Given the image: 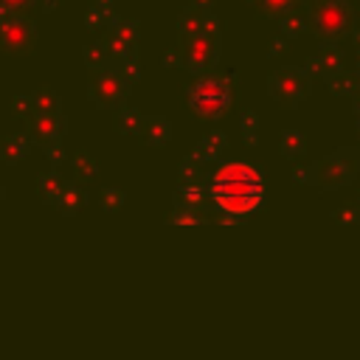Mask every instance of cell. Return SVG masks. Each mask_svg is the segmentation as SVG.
Returning <instances> with one entry per match:
<instances>
[{"label": "cell", "mask_w": 360, "mask_h": 360, "mask_svg": "<svg viewBox=\"0 0 360 360\" xmlns=\"http://www.w3.org/2000/svg\"><path fill=\"white\" fill-rule=\"evenodd\" d=\"M34 107H37V115H56V112H62V101H59V96L51 87H39L34 93Z\"/></svg>", "instance_id": "cell-13"}, {"label": "cell", "mask_w": 360, "mask_h": 360, "mask_svg": "<svg viewBox=\"0 0 360 360\" xmlns=\"http://www.w3.org/2000/svg\"><path fill=\"white\" fill-rule=\"evenodd\" d=\"M110 3H112V0H110Z\"/></svg>", "instance_id": "cell-23"}, {"label": "cell", "mask_w": 360, "mask_h": 360, "mask_svg": "<svg viewBox=\"0 0 360 360\" xmlns=\"http://www.w3.org/2000/svg\"><path fill=\"white\" fill-rule=\"evenodd\" d=\"M82 205H84V191L79 188V183H65L56 208H59L62 214H76Z\"/></svg>", "instance_id": "cell-12"}, {"label": "cell", "mask_w": 360, "mask_h": 360, "mask_svg": "<svg viewBox=\"0 0 360 360\" xmlns=\"http://www.w3.org/2000/svg\"><path fill=\"white\" fill-rule=\"evenodd\" d=\"M84 62H87V68H90V70L107 68V65H110V56H107V48H104V42L87 45V48H84Z\"/></svg>", "instance_id": "cell-15"}, {"label": "cell", "mask_w": 360, "mask_h": 360, "mask_svg": "<svg viewBox=\"0 0 360 360\" xmlns=\"http://www.w3.org/2000/svg\"><path fill=\"white\" fill-rule=\"evenodd\" d=\"M104 48H107L110 62L132 59V56H135V48H138V25H135L132 20H115V22L107 28Z\"/></svg>", "instance_id": "cell-6"}, {"label": "cell", "mask_w": 360, "mask_h": 360, "mask_svg": "<svg viewBox=\"0 0 360 360\" xmlns=\"http://www.w3.org/2000/svg\"><path fill=\"white\" fill-rule=\"evenodd\" d=\"M62 129H65L62 112H56V115H34V118H31V141H34L37 146H42V149L59 143Z\"/></svg>", "instance_id": "cell-7"}, {"label": "cell", "mask_w": 360, "mask_h": 360, "mask_svg": "<svg viewBox=\"0 0 360 360\" xmlns=\"http://www.w3.org/2000/svg\"><path fill=\"white\" fill-rule=\"evenodd\" d=\"M28 155V138L25 135H8L6 141H0V160L14 166Z\"/></svg>", "instance_id": "cell-10"}, {"label": "cell", "mask_w": 360, "mask_h": 360, "mask_svg": "<svg viewBox=\"0 0 360 360\" xmlns=\"http://www.w3.org/2000/svg\"><path fill=\"white\" fill-rule=\"evenodd\" d=\"M141 115L135 112V110H129V107H121L118 110V129L124 132V135H135V132H141Z\"/></svg>", "instance_id": "cell-16"}, {"label": "cell", "mask_w": 360, "mask_h": 360, "mask_svg": "<svg viewBox=\"0 0 360 360\" xmlns=\"http://www.w3.org/2000/svg\"><path fill=\"white\" fill-rule=\"evenodd\" d=\"M76 169H79V177H84L87 172L93 174V169H96V166L90 163V158H87V155H76Z\"/></svg>", "instance_id": "cell-21"}, {"label": "cell", "mask_w": 360, "mask_h": 360, "mask_svg": "<svg viewBox=\"0 0 360 360\" xmlns=\"http://www.w3.org/2000/svg\"><path fill=\"white\" fill-rule=\"evenodd\" d=\"M34 0H0V17L3 14H20L22 8H28Z\"/></svg>", "instance_id": "cell-20"}, {"label": "cell", "mask_w": 360, "mask_h": 360, "mask_svg": "<svg viewBox=\"0 0 360 360\" xmlns=\"http://www.w3.org/2000/svg\"><path fill=\"white\" fill-rule=\"evenodd\" d=\"M121 202H124V191L121 188H104L101 191V208L104 211H115V208H121Z\"/></svg>", "instance_id": "cell-18"}, {"label": "cell", "mask_w": 360, "mask_h": 360, "mask_svg": "<svg viewBox=\"0 0 360 360\" xmlns=\"http://www.w3.org/2000/svg\"><path fill=\"white\" fill-rule=\"evenodd\" d=\"M129 87L132 84L118 73V68H98V70H90L87 96L101 110H121Z\"/></svg>", "instance_id": "cell-2"}, {"label": "cell", "mask_w": 360, "mask_h": 360, "mask_svg": "<svg viewBox=\"0 0 360 360\" xmlns=\"http://www.w3.org/2000/svg\"><path fill=\"white\" fill-rule=\"evenodd\" d=\"M214 20L202 6H188L180 11V37H194V34H214Z\"/></svg>", "instance_id": "cell-8"}, {"label": "cell", "mask_w": 360, "mask_h": 360, "mask_svg": "<svg viewBox=\"0 0 360 360\" xmlns=\"http://www.w3.org/2000/svg\"><path fill=\"white\" fill-rule=\"evenodd\" d=\"M0 197H3V186H0Z\"/></svg>", "instance_id": "cell-22"}, {"label": "cell", "mask_w": 360, "mask_h": 360, "mask_svg": "<svg viewBox=\"0 0 360 360\" xmlns=\"http://www.w3.org/2000/svg\"><path fill=\"white\" fill-rule=\"evenodd\" d=\"M197 200H200V188L197 186H183V188H177V194H174V202H177V208H188V205H197Z\"/></svg>", "instance_id": "cell-17"}, {"label": "cell", "mask_w": 360, "mask_h": 360, "mask_svg": "<svg viewBox=\"0 0 360 360\" xmlns=\"http://www.w3.org/2000/svg\"><path fill=\"white\" fill-rule=\"evenodd\" d=\"M188 104L200 118H217V115H222L228 110L231 90H228V84L222 79L205 76V79H200L197 84L188 87Z\"/></svg>", "instance_id": "cell-3"}, {"label": "cell", "mask_w": 360, "mask_h": 360, "mask_svg": "<svg viewBox=\"0 0 360 360\" xmlns=\"http://www.w3.org/2000/svg\"><path fill=\"white\" fill-rule=\"evenodd\" d=\"M217 53H219L217 34L180 37V62L188 73H208L217 62Z\"/></svg>", "instance_id": "cell-4"}, {"label": "cell", "mask_w": 360, "mask_h": 360, "mask_svg": "<svg viewBox=\"0 0 360 360\" xmlns=\"http://www.w3.org/2000/svg\"><path fill=\"white\" fill-rule=\"evenodd\" d=\"M141 141L149 143V146H163L169 141V121L160 118V115H146L141 121Z\"/></svg>", "instance_id": "cell-9"}, {"label": "cell", "mask_w": 360, "mask_h": 360, "mask_svg": "<svg viewBox=\"0 0 360 360\" xmlns=\"http://www.w3.org/2000/svg\"><path fill=\"white\" fill-rule=\"evenodd\" d=\"M14 112H17V115H28V118H34V115H37L34 96H17V98H14Z\"/></svg>", "instance_id": "cell-19"}, {"label": "cell", "mask_w": 360, "mask_h": 360, "mask_svg": "<svg viewBox=\"0 0 360 360\" xmlns=\"http://www.w3.org/2000/svg\"><path fill=\"white\" fill-rule=\"evenodd\" d=\"M62 188H65V183L59 180V174H42L39 177V186H37V191H39V197L45 200V202H51V205H56L59 202V194H62Z\"/></svg>", "instance_id": "cell-14"}, {"label": "cell", "mask_w": 360, "mask_h": 360, "mask_svg": "<svg viewBox=\"0 0 360 360\" xmlns=\"http://www.w3.org/2000/svg\"><path fill=\"white\" fill-rule=\"evenodd\" d=\"M37 42V28L22 14H3L0 17V48L8 53H31Z\"/></svg>", "instance_id": "cell-5"}, {"label": "cell", "mask_w": 360, "mask_h": 360, "mask_svg": "<svg viewBox=\"0 0 360 360\" xmlns=\"http://www.w3.org/2000/svg\"><path fill=\"white\" fill-rule=\"evenodd\" d=\"M208 194L217 208L228 214H248L262 202V177L245 163H228L214 172Z\"/></svg>", "instance_id": "cell-1"}, {"label": "cell", "mask_w": 360, "mask_h": 360, "mask_svg": "<svg viewBox=\"0 0 360 360\" xmlns=\"http://www.w3.org/2000/svg\"><path fill=\"white\" fill-rule=\"evenodd\" d=\"M84 20H87V28H110V25L115 22L112 3H110V0H96V3L87 8Z\"/></svg>", "instance_id": "cell-11"}]
</instances>
